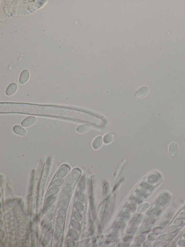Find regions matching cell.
<instances>
[{
  "instance_id": "6da1fadb",
  "label": "cell",
  "mask_w": 185,
  "mask_h": 247,
  "mask_svg": "<svg viewBox=\"0 0 185 247\" xmlns=\"http://www.w3.org/2000/svg\"><path fill=\"white\" fill-rule=\"evenodd\" d=\"M26 108L19 107V108H11L1 110L2 113H26L36 115H47L52 117H65L78 120H85V113L78 112L73 110H65L59 108H52V110L47 107H38L33 106H26Z\"/></svg>"
},
{
  "instance_id": "7a4b0ae2",
  "label": "cell",
  "mask_w": 185,
  "mask_h": 247,
  "mask_svg": "<svg viewBox=\"0 0 185 247\" xmlns=\"http://www.w3.org/2000/svg\"><path fill=\"white\" fill-rule=\"evenodd\" d=\"M149 89L147 86H142L138 89L135 93V97L137 99H140L147 94Z\"/></svg>"
},
{
  "instance_id": "3957f363",
  "label": "cell",
  "mask_w": 185,
  "mask_h": 247,
  "mask_svg": "<svg viewBox=\"0 0 185 247\" xmlns=\"http://www.w3.org/2000/svg\"><path fill=\"white\" fill-rule=\"evenodd\" d=\"M37 121V118L33 116L29 117L25 119L21 122V125L24 127H28L31 126L36 122Z\"/></svg>"
},
{
  "instance_id": "277c9868",
  "label": "cell",
  "mask_w": 185,
  "mask_h": 247,
  "mask_svg": "<svg viewBox=\"0 0 185 247\" xmlns=\"http://www.w3.org/2000/svg\"><path fill=\"white\" fill-rule=\"evenodd\" d=\"M30 77V73L28 70H25L22 71L20 75L19 82L21 85L25 84L28 82Z\"/></svg>"
},
{
  "instance_id": "5b68a950",
  "label": "cell",
  "mask_w": 185,
  "mask_h": 247,
  "mask_svg": "<svg viewBox=\"0 0 185 247\" xmlns=\"http://www.w3.org/2000/svg\"><path fill=\"white\" fill-rule=\"evenodd\" d=\"M17 88L18 86L17 84L14 83H13L8 86V88L6 91V94L7 96H11L14 93H16V91L17 90Z\"/></svg>"
},
{
  "instance_id": "8992f818",
  "label": "cell",
  "mask_w": 185,
  "mask_h": 247,
  "mask_svg": "<svg viewBox=\"0 0 185 247\" xmlns=\"http://www.w3.org/2000/svg\"><path fill=\"white\" fill-rule=\"evenodd\" d=\"M91 126L89 124H83L78 126L76 129L77 132L79 133H85L91 129Z\"/></svg>"
},
{
  "instance_id": "52a82bcc",
  "label": "cell",
  "mask_w": 185,
  "mask_h": 247,
  "mask_svg": "<svg viewBox=\"0 0 185 247\" xmlns=\"http://www.w3.org/2000/svg\"><path fill=\"white\" fill-rule=\"evenodd\" d=\"M103 144V138L102 136H98L94 141L93 147L95 149L97 150L101 148Z\"/></svg>"
},
{
  "instance_id": "ba28073f",
  "label": "cell",
  "mask_w": 185,
  "mask_h": 247,
  "mask_svg": "<svg viewBox=\"0 0 185 247\" xmlns=\"http://www.w3.org/2000/svg\"><path fill=\"white\" fill-rule=\"evenodd\" d=\"M13 132L17 135L20 136H25L26 135V131L23 127L19 125H16L13 127Z\"/></svg>"
},
{
  "instance_id": "9c48e42d",
  "label": "cell",
  "mask_w": 185,
  "mask_h": 247,
  "mask_svg": "<svg viewBox=\"0 0 185 247\" xmlns=\"http://www.w3.org/2000/svg\"><path fill=\"white\" fill-rule=\"evenodd\" d=\"M178 151V147L175 143H171L169 147V153L171 157H174Z\"/></svg>"
},
{
  "instance_id": "30bf717a",
  "label": "cell",
  "mask_w": 185,
  "mask_h": 247,
  "mask_svg": "<svg viewBox=\"0 0 185 247\" xmlns=\"http://www.w3.org/2000/svg\"><path fill=\"white\" fill-rule=\"evenodd\" d=\"M115 137V135L113 133H109L106 134L104 136V142L105 144H109L110 143L113 142Z\"/></svg>"
},
{
  "instance_id": "8fae6325",
  "label": "cell",
  "mask_w": 185,
  "mask_h": 247,
  "mask_svg": "<svg viewBox=\"0 0 185 247\" xmlns=\"http://www.w3.org/2000/svg\"></svg>"
}]
</instances>
